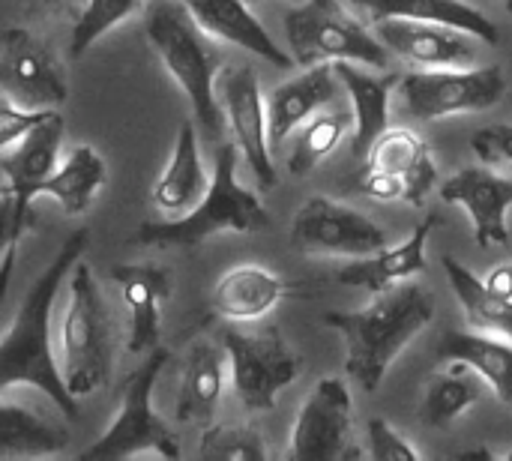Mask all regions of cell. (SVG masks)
I'll return each instance as SVG.
<instances>
[{
  "mask_svg": "<svg viewBox=\"0 0 512 461\" xmlns=\"http://www.w3.org/2000/svg\"><path fill=\"white\" fill-rule=\"evenodd\" d=\"M87 243V228H78L63 240L54 261L18 303V312L0 339V393L9 387H33L42 396H48V402L57 405L63 417L78 414V399L69 396L60 378L57 357L51 351V309L72 267L81 261Z\"/></svg>",
  "mask_w": 512,
  "mask_h": 461,
  "instance_id": "cell-1",
  "label": "cell"
},
{
  "mask_svg": "<svg viewBox=\"0 0 512 461\" xmlns=\"http://www.w3.org/2000/svg\"><path fill=\"white\" fill-rule=\"evenodd\" d=\"M432 315V297L420 285L399 282L360 312H327L324 324L345 336L348 375L366 393H375L405 345L432 324Z\"/></svg>",
  "mask_w": 512,
  "mask_h": 461,
  "instance_id": "cell-2",
  "label": "cell"
},
{
  "mask_svg": "<svg viewBox=\"0 0 512 461\" xmlns=\"http://www.w3.org/2000/svg\"><path fill=\"white\" fill-rule=\"evenodd\" d=\"M144 33L153 51L159 54L165 72L186 93L192 114L204 126V132L210 138L222 135L225 117L216 96L222 51L216 48V39L195 24V18L186 12L180 0L150 3L144 18Z\"/></svg>",
  "mask_w": 512,
  "mask_h": 461,
  "instance_id": "cell-3",
  "label": "cell"
},
{
  "mask_svg": "<svg viewBox=\"0 0 512 461\" xmlns=\"http://www.w3.org/2000/svg\"><path fill=\"white\" fill-rule=\"evenodd\" d=\"M240 153L234 144H222L216 153V168L201 201L183 216L162 222H147L138 228L135 240L156 249H195L207 237L222 231L252 234L270 225V213L261 198L237 180Z\"/></svg>",
  "mask_w": 512,
  "mask_h": 461,
  "instance_id": "cell-4",
  "label": "cell"
},
{
  "mask_svg": "<svg viewBox=\"0 0 512 461\" xmlns=\"http://www.w3.org/2000/svg\"><path fill=\"white\" fill-rule=\"evenodd\" d=\"M69 279V303L60 318L57 366L69 396L87 399L111 378L114 330L93 270L78 261Z\"/></svg>",
  "mask_w": 512,
  "mask_h": 461,
  "instance_id": "cell-5",
  "label": "cell"
},
{
  "mask_svg": "<svg viewBox=\"0 0 512 461\" xmlns=\"http://www.w3.org/2000/svg\"><path fill=\"white\" fill-rule=\"evenodd\" d=\"M285 36L294 63H336L351 60L372 69L387 66V48L372 36L339 0H309L285 12Z\"/></svg>",
  "mask_w": 512,
  "mask_h": 461,
  "instance_id": "cell-6",
  "label": "cell"
},
{
  "mask_svg": "<svg viewBox=\"0 0 512 461\" xmlns=\"http://www.w3.org/2000/svg\"><path fill=\"white\" fill-rule=\"evenodd\" d=\"M165 366H168V354L162 348H153L144 366H138L129 375L114 423L93 447L81 453V459H132L144 453L162 459H180L177 438L153 408V390Z\"/></svg>",
  "mask_w": 512,
  "mask_h": 461,
  "instance_id": "cell-7",
  "label": "cell"
},
{
  "mask_svg": "<svg viewBox=\"0 0 512 461\" xmlns=\"http://www.w3.org/2000/svg\"><path fill=\"white\" fill-rule=\"evenodd\" d=\"M219 345L228 357L234 393L249 411H273L279 393L300 375V357L273 327L261 333L222 330Z\"/></svg>",
  "mask_w": 512,
  "mask_h": 461,
  "instance_id": "cell-8",
  "label": "cell"
},
{
  "mask_svg": "<svg viewBox=\"0 0 512 461\" xmlns=\"http://www.w3.org/2000/svg\"><path fill=\"white\" fill-rule=\"evenodd\" d=\"M504 90H507V78L501 66L423 69L399 81V96L408 114L417 120L489 111L501 102Z\"/></svg>",
  "mask_w": 512,
  "mask_h": 461,
  "instance_id": "cell-9",
  "label": "cell"
},
{
  "mask_svg": "<svg viewBox=\"0 0 512 461\" xmlns=\"http://www.w3.org/2000/svg\"><path fill=\"white\" fill-rule=\"evenodd\" d=\"M0 93L27 111H57L69 99L60 60L27 27H6L0 36Z\"/></svg>",
  "mask_w": 512,
  "mask_h": 461,
  "instance_id": "cell-10",
  "label": "cell"
},
{
  "mask_svg": "<svg viewBox=\"0 0 512 461\" xmlns=\"http://www.w3.org/2000/svg\"><path fill=\"white\" fill-rule=\"evenodd\" d=\"M294 461H339L357 459L354 447V402L339 378H324L315 384L312 396L303 402L294 429L291 450Z\"/></svg>",
  "mask_w": 512,
  "mask_h": 461,
  "instance_id": "cell-11",
  "label": "cell"
},
{
  "mask_svg": "<svg viewBox=\"0 0 512 461\" xmlns=\"http://www.w3.org/2000/svg\"><path fill=\"white\" fill-rule=\"evenodd\" d=\"M216 96L222 105L225 126L231 129V144L246 159L261 189H273L279 183L270 138H267V102L261 96V84L255 69L228 66L216 78Z\"/></svg>",
  "mask_w": 512,
  "mask_h": 461,
  "instance_id": "cell-12",
  "label": "cell"
},
{
  "mask_svg": "<svg viewBox=\"0 0 512 461\" xmlns=\"http://www.w3.org/2000/svg\"><path fill=\"white\" fill-rule=\"evenodd\" d=\"M288 240L303 255L342 258H363L387 246V234L369 216L324 195L309 198L297 210Z\"/></svg>",
  "mask_w": 512,
  "mask_h": 461,
  "instance_id": "cell-13",
  "label": "cell"
},
{
  "mask_svg": "<svg viewBox=\"0 0 512 461\" xmlns=\"http://www.w3.org/2000/svg\"><path fill=\"white\" fill-rule=\"evenodd\" d=\"M381 45L420 69H465L477 60L474 36L435 21L381 18L375 21Z\"/></svg>",
  "mask_w": 512,
  "mask_h": 461,
  "instance_id": "cell-14",
  "label": "cell"
},
{
  "mask_svg": "<svg viewBox=\"0 0 512 461\" xmlns=\"http://www.w3.org/2000/svg\"><path fill=\"white\" fill-rule=\"evenodd\" d=\"M441 198L471 216L480 249L510 243L507 210L512 207V180L489 168H462L441 186Z\"/></svg>",
  "mask_w": 512,
  "mask_h": 461,
  "instance_id": "cell-15",
  "label": "cell"
},
{
  "mask_svg": "<svg viewBox=\"0 0 512 461\" xmlns=\"http://www.w3.org/2000/svg\"><path fill=\"white\" fill-rule=\"evenodd\" d=\"M60 144H63V117L48 111L24 138H18L9 150L0 153V174L3 186L12 192L15 210L33 216L36 186L60 165Z\"/></svg>",
  "mask_w": 512,
  "mask_h": 461,
  "instance_id": "cell-16",
  "label": "cell"
},
{
  "mask_svg": "<svg viewBox=\"0 0 512 461\" xmlns=\"http://www.w3.org/2000/svg\"><path fill=\"white\" fill-rule=\"evenodd\" d=\"M114 282L129 312V351L144 354L159 348L162 336V303L171 297V270L162 264L138 261V264H117Z\"/></svg>",
  "mask_w": 512,
  "mask_h": 461,
  "instance_id": "cell-17",
  "label": "cell"
},
{
  "mask_svg": "<svg viewBox=\"0 0 512 461\" xmlns=\"http://www.w3.org/2000/svg\"><path fill=\"white\" fill-rule=\"evenodd\" d=\"M180 3L207 36L231 42L249 54H258L279 69L294 66V57L279 48V42L255 18L246 0H180Z\"/></svg>",
  "mask_w": 512,
  "mask_h": 461,
  "instance_id": "cell-18",
  "label": "cell"
},
{
  "mask_svg": "<svg viewBox=\"0 0 512 461\" xmlns=\"http://www.w3.org/2000/svg\"><path fill=\"white\" fill-rule=\"evenodd\" d=\"M339 93V78L333 63H315L306 66L300 78H291L279 84L267 99V138L270 150L285 144L288 135L303 126L315 111H321L327 102H333Z\"/></svg>",
  "mask_w": 512,
  "mask_h": 461,
  "instance_id": "cell-19",
  "label": "cell"
},
{
  "mask_svg": "<svg viewBox=\"0 0 512 461\" xmlns=\"http://www.w3.org/2000/svg\"><path fill=\"white\" fill-rule=\"evenodd\" d=\"M438 228V216L429 213L405 243L393 246V249H378L372 255H363L357 261H351L345 270H339V282L351 285V288H366L372 294H381L417 273L426 270V246L432 231Z\"/></svg>",
  "mask_w": 512,
  "mask_h": 461,
  "instance_id": "cell-20",
  "label": "cell"
},
{
  "mask_svg": "<svg viewBox=\"0 0 512 461\" xmlns=\"http://www.w3.org/2000/svg\"><path fill=\"white\" fill-rule=\"evenodd\" d=\"M225 378H228L225 348L219 342L192 345L186 366H183L174 417L183 426H210L222 402Z\"/></svg>",
  "mask_w": 512,
  "mask_h": 461,
  "instance_id": "cell-21",
  "label": "cell"
},
{
  "mask_svg": "<svg viewBox=\"0 0 512 461\" xmlns=\"http://www.w3.org/2000/svg\"><path fill=\"white\" fill-rule=\"evenodd\" d=\"M285 294H288V285L282 276H276L273 270L261 264H240V267H231L216 282L210 294V306L219 318L246 324V321L267 318L282 303Z\"/></svg>",
  "mask_w": 512,
  "mask_h": 461,
  "instance_id": "cell-22",
  "label": "cell"
},
{
  "mask_svg": "<svg viewBox=\"0 0 512 461\" xmlns=\"http://www.w3.org/2000/svg\"><path fill=\"white\" fill-rule=\"evenodd\" d=\"M333 69H336V78L348 87V96L354 102L351 150L357 159H366L372 144L390 129V93L396 90L399 78L363 72L351 60H336Z\"/></svg>",
  "mask_w": 512,
  "mask_h": 461,
  "instance_id": "cell-23",
  "label": "cell"
},
{
  "mask_svg": "<svg viewBox=\"0 0 512 461\" xmlns=\"http://www.w3.org/2000/svg\"><path fill=\"white\" fill-rule=\"evenodd\" d=\"M207 168L201 159V147H198V132L189 120L180 123L171 159L165 165V171L159 174V180L153 183V204L165 213V216H183L186 210H192L201 195L207 192Z\"/></svg>",
  "mask_w": 512,
  "mask_h": 461,
  "instance_id": "cell-24",
  "label": "cell"
},
{
  "mask_svg": "<svg viewBox=\"0 0 512 461\" xmlns=\"http://www.w3.org/2000/svg\"><path fill=\"white\" fill-rule=\"evenodd\" d=\"M369 168L387 171L405 186V201L411 207H420L429 189L438 180L429 144L414 135L411 129H387L369 150L366 156Z\"/></svg>",
  "mask_w": 512,
  "mask_h": 461,
  "instance_id": "cell-25",
  "label": "cell"
},
{
  "mask_svg": "<svg viewBox=\"0 0 512 461\" xmlns=\"http://www.w3.org/2000/svg\"><path fill=\"white\" fill-rule=\"evenodd\" d=\"M108 180V168L105 159L90 147V144H78L72 147V153L36 186V198H51L54 204H60V210L66 216H81L90 210V204L96 201L99 189Z\"/></svg>",
  "mask_w": 512,
  "mask_h": 461,
  "instance_id": "cell-26",
  "label": "cell"
},
{
  "mask_svg": "<svg viewBox=\"0 0 512 461\" xmlns=\"http://www.w3.org/2000/svg\"><path fill=\"white\" fill-rule=\"evenodd\" d=\"M69 429L36 408L0 402V459H45L69 447Z\"/></svg>",
  "mask_w": 512,
  "mask_h": 461,
  "instance_id": "cell-27",
  "label": "cell"
},
{
  "mask_svg": "<svg viewBox=\"0 0 512 461\" xmlns=\"http://www.w3.org/2000/svg\"><path fill=\"white\" fill-rule=\"evenodd\" d=\"M360 6L372 21L381 18H414V21H435L456 30H465L483 42H498V27L480 9L468 6L465 0H351Z\"/></svg>",
  "mask_w": 512,
  "mask_h": 461,
  "instance_id": "cell-28",
  "label": "cell"
},
{
  "mask_svg": "<svg viewBox=\"0 0 512 461\" xmlns=\"http://www.w3.org/2000/svg\"><path fill=\"white\" fill-rule=\"evenodd\" d=\"M438 354L450 363H465L474 369L480 381H486L495 396L512 408V342L453 330L441 339Z\"/></svg>",
  "mask_w": 512,
  "mask_h": 461,
  "instance_id": "cell-29",
  "label": "cell"
},
{
  "mask_svg": "<svg viewBox=\"0 0 512 461\" xmlns=\"http://www.w3.org/2000/svg\"><path fill=\"white\" fill-rule=\"evenodd\" d=\"M444 270L450 276V285H453L468 321L483 333H495V336H504L507 342H512V300L492 294L483 285V279H477L453 255L444 258Z\"/></svg>",
  "mask_w": 512,
  "mask_h": 461,
  "instance_id": "cell-30",
  "label": "cell"
},
{
  "mask_svg": "<svg viewBox=\"0 0 512 461\" xmlns=\"http://www.w3.org/2000/svg\"><path fill=\"white\" fill-rule=\"evenodd\" d=\"M483 393L480 375L465 363H456L450 372H435L426 384V396L420 405V417L432 429H447L456 423Z\"/></svg>",
  "mask_w": 512,
  "mask_h": 461,
  "instance_id": "cell-31",
  "label": "cell"
},
{
  "mask_svg": "<svg viewBox=\"0 0 512 461\" xmlns=\"http://www.w3.org/2000/svg\"><path fill=\"white\" fill-rule=\"evenodd\" d=\"M348 126H351V114H345V111H327V114L309 117L303 132L294 141L291 156H288V171L297 177L312 174L339 147Z\"/></svg>",
  "mask_w": 512,
  "mask_h": 461,
  "instance_id": "cell-32",
  "label": "cell"
},
{
  "mask_svg": "<svg viewBox=\"0 0 512 461\" xmlns=\"http://www.w3.org/2000/svg\"><path fill=\"white\" fill-rule=\"evenodd\" d=\"M141 9V0H87V6L81 9V15L72 24V36H69V54L81 57L90 45H96L111 27H117L120 21H126L129 15H135Z\"/></svg>",
  "mask_w": 512,
  "mask_h": 461,
  "instance_id": "cell-33",
  "label": "cell"
},
{
  "mask_svg": "<svg viewBox=\"0 0 512 461\" xmlns=\"http://www.w3.org/2000/svg\"><path fill=\"white\" fill-rule=\"evenodd\" d=\"M201 459H228V461H264L267 447L264 438L249 426H207L201 447Z\"/></svg>",
  "mask_w": 512,
  "mask_h": 461,
  "instance_id": "cell-34",
  "label": "cell"
},
{
  "mask_svg": "<svg viewBox=\"0 0 512 461\" xmlns=\"http://www.w3.org/2000/svg\"><path fill=\"white\" fill-rule=\"evenodd\" d=\"M33 216H24L15 210L12 192L6 186H0V300L6 294L9 276H12V264H15V252L18 243L24 237V231L30 228Z\"/></svg>",
  "mask_w": 512,
  "mask_h": 461,
  "instance_id": "cell-35",
  "label": "cell"
},
{
  "mask_svg": "<svg viewBox=\"0 0 512 461\" xmlns=\"http://www.w3.org/2000/svg\"><path fill=\"white\" fill-rule=\"evenodd\" d=\"M366 435H369V453L372 459L378 461H417L420 453L381 417L369 420L366 426Z\"/></svg>",
  "mask_w": 512,
  "mask_h": 461,
  "instance_id": "cell-36",
  "label": "cell"
},
{
  "mask_svg": "<svg viewBox=\"0 0 512 461\" xmlns=\"http://www.w3.org/2000/svg\"><path fill=\"white\" fill-rule=\"evenodd\" d=\"M48 111H27L9 102L6 96L0 99V153L9 150L18 138H24Z\"/></svg>",
  "mask_w": 512,
  "mask_h": 461,
  "instance_id": "cell-37",
  "label": "cell"
},
{
  "mask_svg": "<svg viewBox=\"0 0 512 461\" xmlns=\"http://www.w3.org/2000/svg\"><path fill=\"white\" fill-rule=\"evenodd\" d=\"M474 153L486 162V165H501V162H512V126L501 123V126H489L480 129L471 138Z\"/></svg>",
  "mask_w": 512,
  "mask_h": 461,
  "instance_id": "cell-38",
  "label": "cell"
},
{
  "mask_svg": "<svg viewBox=\"0 0 512 461\" xmlns=\"http://www.w3.org/2000/svg\"><path fill=\"white\" fill-rule=\"evenodd\" d=\"M360 189H363L369 198H375V201H405V186H402V180H396V177L387 174V171L369 168V165H366V171H363V177H360Z\"/></svg>",
  "mask_w": 512,
  "mask_h": 461,
  "instance_id": "cell-39",
  "label": "cell"
},
{
  "mask_svg": "<svg viewBox=\"0 0 512 461\" xmlns=\"http://www.w3.org/2000/svg\"><path fill=\"white\" fill-rule=\"evenodd\" d=\"M483 285H486L492 294H498V297H504V300H512V261L498 264V267L483 279Z\"/></svg>",
  "mask_w": 512,
  "mask_h": 461,
  "instance_id": "cell-40",
  "label": "cell"
},
{
  "mask_svg": "<svg viewBox=\"0 0 512 461\" xmlns=\"http://www.w3.org/2000/svg\"><path fill=\"white\" fill-rule=\"evenodd\" d=\"M39 3H60V0H39Z\"/></svg>",
  "mask_w": 512,
  "mask_h": 461,
  "instance_id": "cell-41",
  "label": "cell"
},
{
  "mask_svg": "<svg viewBox=\"0 0 512 461\" xmlns=\"http://www.w3.org/2000/svg\"><path fill=\"white\" fill-rule=\"evenodd\" d=\"M504 3H507V9H510V12H512V0H504Z\"/></svg>",
  "mask_w": 512,
  "mask_h": 461,
  "instance_id": "cell-42",
  "label": "cell"
}]
</instances>
